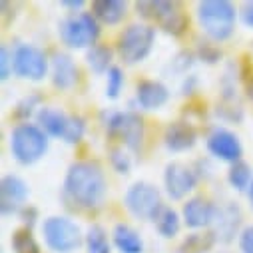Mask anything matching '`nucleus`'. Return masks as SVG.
<instances>
[{
  "label": "nucleus",
  "mask_w": 253,
  "mask_h": 253,
  "mask_svg": "<svg viewBox=\"0 0 253 253\" xmlns=\"http://www.w3.org/2000/svg\"><path fill=\"white\" fill-rule=\"evenodd\" d=\"M208 148L215 158L225 160V162H233V164L239 162L241 152H243L237 136L227 132V130H215L208 140Z\"/></svg>",
  "instance_id": "13"
},
{
  "label": "nucleus",
  "mask_w": 253,
  "mask_h": 253,
  "mask_svg": "<svg viewBox=\"0 0 253 253\" xmlns=\"http://www.w3.org/2000/svg\"><path fill=\"white\" fill-rule=\"evenodd\" d=\"M200 54H202V58H204L206 62H210V64H213V62L219 60V52H217L215 48H211V46H204Z\"/></svg>",
  "instance_id": "36"
},
{
  "label": "nucleus",
  "mask_w": 253,
  "mask_h": 253,
  "mask_svg": "<svg viewBox=\"0 0 253 253\" xmlns=\"http://www.w3.org/2000/svg\"><path fill=\"white\" fill-rule=\"evenodd\" d=\"M108 132L118 136L130 150H140L144 140V122L132 112H114L108 118Z\"/></svg>",
  "instance_id": "9"
},
{
  "label": "nucleus",
  "mask_w": 253,
  "mask_h": 253,
  "mask_svg": "<svg viewBox=\"0 0 253 253\" xmlns=\"http://www.w3.org/2000/svg\"><path fill=\"white\" fill-rule=\"evenodd\" d=\"M62 40H64L70 48H88L94 46V42L100 36V26L94 18V14L82 12L80 16L68 18L60 28Z\"/></svg>",
  "instance_id": "8"
},
{
  "label": "nucleus",
  "mask_w": 253,
  "mask_h": 253,
  "mask_svg": "<svg viewBox=\"0 0 253 253\" xmlns=\"http://www.w3.org/2000/svg\"><path fill=\"white\" fill-rule=\"evenodd\" d=\"M241 20L247 28H253V2H245L241 6Z\"/></svg>",
  "instance_id": "35"
},
{
  "label": "nucleus",
  "mask_w": 253,
  "mask_h": 253,
  "mask_svg": "<svg viewBox=\"0 0 253 253\" xmlns=\"http://www.w3.org/2000/svg\"><path fill=\"white\" fill-rule=\"evenodd\" d=\"M114 243L122 253H142L144 251V243L142 237L128 225H116L114 229Z\"/></svg>",
  "instance_id": "20"
},
{
  "label": "nucleus",
  "mask_w": 253,
  "mask_h": 253,
  "mask_svg": "<svg viewBox=\"0 0 253 253\" xmlns=\"http://www.w3.org/2000/svg\"><path fill=\"white\" fill-rule=\"evenodd\" d=\"M156 223H158V231L164 237H175L179 231V215L169 208L162 210V213L156 217Z\"/></svg>",
  "instance_id": "23"
},
{
  "label": "nucleus",
  "mask_w": 253,
  "mask_h": 253,
  "mask_svg": "<svg viewBox=\"0 0 253 253\" xmlns=\"http://www.w3.org/2000/svg\"><path fill=\"white\" fill-rule=\"evenodd\" d=\"M62 6H68V8L78 10V8L84 6V0H64V2H62Z\"/></svg>",
  "instance_id": "37"
},
{
  "label": "nucleus",
  "mask_w": 253,
  "mask_h": 253,
  "mask_svg": "<svg viewBox=\"0 0 253 253\" xmlns=\"http://www.w3.org/2000/svg\"><path fill=\"white\" fill-rule=\"evenodd\" d=\"M239 247H241V253H253V225L243 229L239 237Z\"/></svg>",
  "instance_id": "34"
},
{
  "label": "nucleus",
  "mask_w": 253,
  "mask_h": 253,
  "mask_svg": "<svg viewBox=\"0 0 253 253\" xmlns=\"http://www.w3.org/2000/svg\"><path fill=\"white\" fill-rule=\"evenodd\" d=\"M249 204H251V208H253V183L249 185Z\"/></svg>",
  "instance_id": "38"
},
{
  "label": "nucleus",
  "mask_w": 253,
  "mask_h": 253,
  "mask_svg": "<svg viewBox=\"0 0 253 253\" xmlns=\"http://www.w3.org/2000/svg\"><path fill=\"white\" fill-rule=\"evenodd\" d=\"M86 60L94 72L102 74L110 70V62H112V50L108 46H92L86 54Z\"/></svg>",
  "instance_id": "21"
},
{
  "label": "nucleus",
  "mask_w": 253,
  "mask_h": 253,
  "mask_svg": "<svg viewBox=\"0 0 253 253\" xmlns=\"http://www.w3.org/2000/svg\"><path fill=\"white\" fill-rule=\"evenodd\" d=\"M136 8L142 16L152 18L168 34L179 36L187 28V18H185V14L177 2H164V0H156V2H138Z\"/></svg>",
  "instance_id": "6"
},
{
  "label": "nucleus",
  "mask_w": 253,
  "mask_h": 253,
  "mask_svg": "<svg viewBox=\"0 0 253 253\" xmlns=\"http://www.w3.org/2000/svg\"><path fill=\"white\" fill-rule=\"evenodd\" d=\"M122 86H124V74H122V70H120L118 66H112V68L108 70V86H106L108 98H112V100L118 98Z\"/></svg>",
  "instance_id": "29"
},
{
  "label": "nucleus",
  "mask_w": 253,
  "mask_h": 253,
  "mask_svg": "<svg viewBox=\"0 0 253 253\" xmlns=\"http://www.w3.org/2000/svg\"><path fill=\"white\" fill-rule=\"evenodd\" d=\"M76 64L74 60L66 54H56L54 60H52V80H54V86L56 88H62V90H68L74 86L76 82Z\"/></svg>",
  "instance_id": "16"
},
{
  "label": "nucleus",
  "mask_w": 253,
  "mask_h": 253,
  "mask_svg": "<svg viewBox=\"0 0 253 253\" xmlns=\"http://www.w3.org/2000/svg\"><path fill=\"white\" fill-rule=\"evenodd\" d=\"M48 70V62L42 50L34 48V46H18L14 52V72L20 78H28V80H42L46 76Z\"/></svg>",
  "instance_id": "10"
},
{
  "label": "nucleus",
  "mask_w": 253,
  "mask_h": 253,
  "mask_svg": "<svg viewBox=\"0 0 253 253\" xmlns=\"http://www.w3.org/2000/svg\"><path fill=\"white\" fill-rule=\"evenodd\" d=\"M164 142H166V148L171 150V152H185V150L196 146L198 134H196L192 124H187V122H173V124L168 126Z\"/></svg>",
  "instance_id": "14"
},
{
  "label": "nucleus",
  "mask_w": 253,
  "mask_h": 253,
  "mask_svg": "<svg viewBox=\"0 0 253 253\" xmlns=\"http://www.w3.org/2000/svg\"><path fill=\"white\" fill-rule=\"evenodd\" d=\"M126 208L130 210L132 215L140 219H154L162 213V198L160 192L146 181L134 183L128 192H126Z\"/></svg>",
  "instance_id": "7"
},
{
  "label": "nucleus",
  "mask_w": 253,
  "mask_h": 253,
  "mask_svg": "<svg viewBox=\"0 0 253 253\" xmlns=\"http://www.w3.org/2000/svg\"><path fill=\"white\" fill-rule=\"evenodd\" d=\"M227 179H229V183L237 189V192H243V189H247L253 183V179H251V168L247 164H243V162H235L231 166L229 173H227Z\"/></svg>",
  "instance_id": "22"
},
{
  "label": "nucleus",
  "mask_w": 253,
  "mask_h": 253,
  "mask_svg": "<svg viewBox=\"0 0 253 253\" xmlns=\"http://www.w3.org/2000/svg\"><path fill=\"white\" fill-rule=\"evenodd\" d=\"M215 219H219V235H223V239L227 241L233 231L237 229L239 223V213L235 208H227L223 211H215Z\"/></svg>",
  "instance_id": "24"
},
{
  "label": "nucleus",
  "mask_w": 253,
  "mask_h": 253,
  "mask_svg": "<svg viewBox=\"0 0 253 253\" xmlns=\"http://www.w3.org/2000/svg\"><path fill=\"white\" fill-rule=\"evenodd\" d=\"M66 194L82 208H96L106 196V177L100 166L92 162L72 164L66 173Z\"/></svg>",
  "instance_id": "1"
},
{
  "label": "nucleus",
  "mask_w": 253,
  "mask_h": 253,
  "mask_svg": "<svg viewBox=\"0 0 253 253\" xmlns=\"http://www.w3.org/2000/svg\"><path fill=\"white\" fill-rule=\"evenodd\" d=\"M164 183H166V192L171 200H181L196 187L198 175L192 168H187L183 164H169L164 173Z\"/></svg>",
  "instance_id": "11"
},
{
  "label": "nucleus",
  "mask_w": 253,
  "mask_h": 253,
  "mask_svg": "<svg viewBox=\"0 0 253 253\" xmlns=\"http://www.w3.org/2000/svg\"><path fill=\"white\" fill-rule=\"evenodd\" d=\"M112 164H114V168L120 173H128L130 171V158L126 156V154H122L120 150H114L112 152Z\"/></svg>",
  "instance_id": "32"
},
{
  "label": "nucleus",
  "mask_w": 253,
  "mask_h": 253,
  "mask_svg": "<svg viewBox=\"0 0 253 253\" xmlns=\"http://www.w3.org/2000/svg\"><path fill=\"white\" fill-rule=\"evenodd\" d=\"M12 68H14V60L8 52L6 46L0 48V78L2 80H8L10 74H12Z\"/></svg>",
  "instance_id": "31"
},
{
  "label": "nucleus",
  "mask_w": 253,
  "mask_h": 253,
  "mask_svg": "<svg viewBox=\"0 0 253 253\" xmlns=\"http://www.w3.org/2000/svg\"><path fill=\"white\" fill-rule=\"evenodd\" d=\"M239 74H241V84H243V88H245V94L253 100V62H251L249 56L243 58Z\"/></svg>",
  "instance_id": "30"
},
{
  "label": "nucleus",
  "mask_w": 253,
  "mask_h": 253,
  "mask_svg": "<svg viewBox=\"0 0 253 253\" xmlns=\"http://www.w3.org/2000/svg\"><path fill=\"white\" fill-rule=\"evenodd\" d=\"M94 18L102 20L104 24H118L126 16V2L120 0H96L92 2Z\"/></svg>",
  "instance_id": "19"
},
{
  "label": "nucleus",
  "mask_w": 253,
  "mask_h": 253,
  "mask_svg": "<svg viewBox=\"0 0 253 253\" xmlns=\"http://www.w3.org/2000/svg\"><path fill=\"white\" fill-rule=\"evenodd\" d=\"M88 253H110V243L106 237V231L100 225H92L88 229Z\"/></svg>",
  "instance_id": "26"
},
{
  "label": "nucleus",
  "mask_w": 253,
  "mask_h": 253,
  "mask_svg": "<svg viewBox=\"0 0 253 253\" xmlns=\"http://www.w3.org/2000/svg\"><path fill=\"white\" fill-rule=\"evenodd\" d=\"M40 102V96L38 94H32L30 98H24L20 104H18V110H16V114L20 116V118H26V116H30L32 114V108H34V104H38Z\"/></svg>",
  "instance_id": "33"
},
{
  "label": "nucleus",
  "mask_w": 253,
  "mask_h": 253,
  "mask_svg": "<svg viewBox=\"0 0 253 253\" xmlns=\"http://www.w3.org/2000/svg\"><path fill=\"white\" fill-rule=\"evenodd\" d=\"M156 40V32L148 24H132L128 26L120 40H118V52L126 64H138V62L146 60L148 54L152 52Z\"/></svg>",
  "instance_id": "4"
},
{
  "label": "nucleus",
  "mask_w": 253,
  "mask_h": 253,
  "mask_svg": "<svg viewBox=\"0 0 253 253\" xmlns=\"http://www.w3.org/2000/svg\"><path fill=\"white\" fill-rule=\"evenodd\" d=\"M68 118L64 112H60V110H54V108H40L38 112V124H40V128L54 136V138H64L66 134V126H68Z\"/></svg>",
  "instance_id": "18"
},
{
  "label": "nucleus",
  "mask_w": 253,
  "mask_h": 253,
  "mask_svg": "<svg viewBox=\"0 0 253 253\" xmlns=\"http://www.w3.org/2000/svg\"><path fill=\"white\" fill-rule=\"evenodd\" d=\"M0 196H2V200H0V210H2L4 215H12L26 202V198H28V185L18 175H6V177H2Z\"/></svg>",
  "instance_id": "12"
},
{
  "label": "nucleus",
  "mask_w": 253,
  "mask_h": 253,
  "mask_svg": "<svg viewBox=\"0 0 253 253\" xmlns=\"http://www.w3.org/2000/svg\"><path fill=\"white\" fill-rule=\"evenodd\" d=\"M42 231L46 245L56 253H72L82 243L80 227L68 217H48L44 221Z\"/></svg>",
  "instance_id": "5"
},
{
  "label": "nucleus",
  "mask_w": 253,
  "mask_h": 253,
  "mask_svg": "<svg viewBox=\"0 0 253 253\" xmlns=\"http://www.w3.org/2000/svg\"><path fill=\"white\" fill-rule=\"evenodd\" d=\"M208 247H210V237H202V235L194 233L181 243L179 253H206Z\"/></svg>",
  "instance_id": "28"
},
{
  "label": "nucleus",
  "mask_w": 253,
  "mask_h": 253,
  "mask_svg": "<svg viewBox=\"0 0 253 253\" xmlns=\"http://www.w3.org/2000/svg\"><path fill=\"white\" fill-rule=\"evenodd\" d=\"M183 219L194 229L206 227L215 219V208L204 198H194L183 206Z\"/></svg>",
  "instance_id": "15"
},
{
  "label": "nucleus",
  "mask_w": 253,
  "mask_h": 253,
  "mask_svg": "<svg viewBox=\"0 0 253 253\" xmlns=\"http://www.w3.org/2000/svg\"><path fill=\"white\" fill-rule=\"evenodd\" d=\"M48 150V140L40 126L18 124L10 134V152L16 162L28 166L38 162Z\"/></svg>",
  "instance_id": "3"
},
{
  "label": "nucleus",
  "mask_w": 253,
  "mask_h": 253,
  "mask_svg": "<svg viewBox=\"0 0 253 253\" xmlns=\"http://www.w3.org/2000/svg\"><path fill=\"white\" fill-rule=\"evenodd\" d=\"M138 102L142 108L146 110H156V108H162L168 98H169V92L164 84L160 82H154V80H146L142 84H138Z\"/></svg>",
  "instance_id": "17"
},
{
  "label": "nucleus",
  "mask_w": 253,
  "mask_h": 253,
  "mask_svg": "<svg viewBox=\"0 0 253 253\" xmlns=\"http://www.w3.org/2000/svg\"><path fill=\"white\" fill-rule=\"evenodd\" d=\"M198 16L204 32L221 42L235 30V8L227 0H206L198 6Z\"/></svg>",
  "instance_id": "2"
},
{
  "label": "nucleus",
  "mask_w": 253,
  "mask_h": 253,
  "mask_svg": "<svg viewBox=\"0 0 253 253\" xmlns=\"http://www.w3.org/2000/svg\"><path fill=\"white\" fill-rule=\"evenodd\" d=\"M12 249L14 253H40L36 239L32 237L30 229H16L12 235Z\"/></svg>",
  "instance_id": "25"
},
{
  "label": "nucleus",
  "mask_w": 253,
  "mask_h": 253,
  "mask_svg": "<svg viewBox=\"0 0 253 253\" xmlns=\"http://www.w3.org/2000/svg\"><path fill=\"white\" fill-rule=\"evenodd\" d=\"M84 130H86V126H84V120L78 118V116H70L68 118V126H66V134H64V140L66 144H76L82 140L84 136Z\"/></svg>",
  "instance_id": "27"
}]
</instances>
